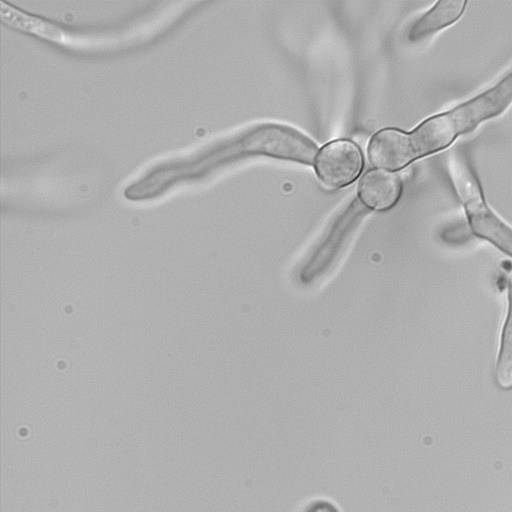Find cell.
<instances>
[{
    "label": "cell",
    "instance_id": "cell-7",
    "mask_svg": "<svg viewBox=\"0 0 512 512\" xmlns=\"http://www.w3.org/2000/svg\"><path fill=\"white\" fill-rule=\"evenodd\" d=\"M448 160V170L456 193L464 206L483 200L478 182L472 175L465 161L456 153H451Z\"/></svg>",
    "mask_w": 512,
    "mask_h": 512
},
{
    "label": "cell",
    "instance_id": "cell-2",
    "mask_svg": "<svg viewBox=\"0 0 512 512\" xmlns=\"http://www.w3.org/2000/svg\"><path fill=\"white\" fill-rule=\"evenodd\" d=\"M363 156L359 147L348 140H335L323 146L315 159V172L329 188L350 185L360 175Z\"/></svg>",
    "mask_w": 512,
    "mask_h": 512
},
{
    "label": "cell",
    "instance_id": "cell-3",
    "mask_svg": "<svg viewBox=\"0 0 512 512\" xmlns=\"http://www.w3.org/2000/svg\"><path fill=\"white\" fill-rule=\"evenodd\" d=\"M512 99V74L497 86L459 105L447 115L457 133L467 132L477 124L500 113Z\"/></svg>",
    "mask_w": 512,
    "mask_h": 512
},
{
    "label": "cell",
    "instance_id": "cell-5",
    "mask_svg": "<svg viewBox=\"0 0 512 512\" xmlns=\"http://www.w3.org/2000/svg\"><path fill=\"white\" fill-rule=\"evenodd\" d=\"M358 198L369 209L384 211L393 207L400 198V178L383 170H369L358 183Z\"/></svg>",
    "mask_w": 512,
    "mask_h": 512
},
{
    "label": "cell",
    "instance_id": "cell-8",
    "mask_svg": "<svg viewBox=\"0 0 512 512\" xmlns=\"http://www.w3.org/2000/svg\"><path fill=\"white\" fill-rule=\"evenodd\" d=\"M498 384L508 389L512 387V287L510 290V306L508 318L503 330L501 350L496 368Z\"/></svg>",
    "mask_w": 512,
    "mask_h": 512
},
{
    "label": "cell",
    "instance_id": "cell-6",
    "mask_svg": "<svg viewBox=\"0 0 512 512\" xmlns=\"http://www.w3.org/2000/svg\"><path fill=\"white\" fill-rule=\"evenodd\" d=\"M465 1H439L426 14L420 17L409 31L411 40L421 39L438 31L460 18Z\"/></svg>",
    "mask_w": 512,
    "mask_h": 512
},
{
    "label": "cell",
    "instance_id": "cell-1",
    "mask_svg": "<svg viewBox=\"0 0 512 512\" xmlns=\"http://www.w3.org/2000/svg\"><path fill=\"white\" fill-rule=\"evenodd\" d=\"M231 147L236 154H262L274 158L312 164L316 145L297 130L276 124L258 126Z\"/></svg>",
    "mask_w": 512,
    "mask_h": 512
},
{
    "label": "cell",
    "instance_id": "cell-4",
    "mask_svg": "<svg viewBox=\"0 0 512 512\" xmlns=\"http://www.w3.org/2000/svg\"><path fill=\"white\" fill-rule=\"evenodd\" d=\"M367 152L372 165L388 171L402 169L418 158L410 134L394 128L375 133Z\"/></svg>",
    "mask_w": 512,
    "mask_h": 512
}]
</instances>
